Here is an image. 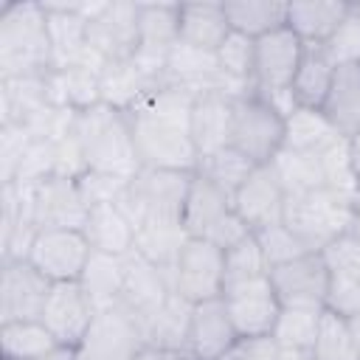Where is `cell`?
I'll return each instance as SVG.
<instances>
[{
    "instance_id": "obj_28",
    "label": "cell",
    "mask_w": 360,
    "mask_h": 360,
    "mask_svg": "<svg viewBox=\"0 0 360 360\" xmlns=\"http://www.w3.org/2000/svg\"><path fill=\"white\" fill-rule=\"evenodd\" d=\"M332 79H335L332 59L323 53L321 45H307L304 59L298 65V73L290 84V96H292L295 107L321 110L323 101H326V93L332 87Z\"/></svg>"
},
{
    "instance_id": "obj_39",
    "label": "cell",
    "mask_w": 360,
    "mask_h": 360,
    "mask_svg": "<svg viewBox=\"0 0 360 360\" xmlns=\"http://www.w3.org/2000/svg\"><path fill=\"white\" fill-rule=\"evenodd\" d=\"M309 360H360L357 338L352 335L349 323L332 309H323L318 338L309 349Z\"/></svg>"
},
{
    "instance_id": "obj_21",
    "label": "cell",
    "mask_w": 360,
    "mask_h": 360,
    "mask_svg": "<svg viewBox=\"0 0 360 360\" xmlns=\"http://www.w3.org/2000/svg\"><path fill=\"white\" fill-rule=\"evenodd\" d=\"M233 101H236V96H231L225 90H200L194 96L191 115H188V135L194 141L200 160L231 146Z\"/></svg>"
},
{
    "instance_id": "obj_40",
    "label": "cell",
    "mask_w": 360,
    "mask_h": 360,
    "mask_svg": "<svg viewBox=\"0 0 360 360\" xmlns=\"http://www.w3.org/2000/svg\"><path fill=\"white\" fill-rule=\"evenodd\" d=\"M253 169H256V163H253L250 158H245V155H242L239 149H233V146H225V149H219V152L202 158L200 166H197V172L205 174L208 180H214L219 188H225V191L231 194V200H233V194L239 191V186L250 177Z\"/></svg>"
},
{
    "instance_id": "obj_3",
    "label": "cell",
    "mask_w": 360,
    "mask_h": 360,
    "mask_svg": "<svg viewBox=\"0 0 360 360\" xmlns=\"http://www.w3.org/2000/svg\"><path fill=\"white\" fill-rule=\"evenodd\" d=\"M53 48L42 3H6L0 8V79L45 76Z\"/></svg>"
},
{
    "instance_id": "obj_34",
    "label": "cell",
    "mask_w": 360,
    "mask_h": 360,
    "mask_svg": "<svg viewBox=\"0 0 360 360\" xmlns=\"http://www.w3.org/2000/svg\"><path fill=\"white\" fill-rule=\"evenodd\" d=\"M56 346H59L56 338L42 326V321L0 323V354H3V360H42Z\"/></svg>"
},
{
    "instance_id": "obj_10",
    "label": "cell",
    "mask_w": 360,
    "mask_h": 360,
    "mask_svg": "<svg viewBox=\"0 0 360 360\" xmlns=\"http://www.w3.org/2000/svg\"><path fill=\"white\" fill-rule=\"evenodd\" d=\"M222 287H225L222 250L208 239L188 236L172 267V290L188 304H202L222 298Z\"/></svg>"
},
{
    "instance_id": "obj_48",
    "label": "cell",
    "mask_w": 360,
    "mask_h": 360,
    "mask_svg": "<svg viewBox=\"0 0 360 360\" xmlns=\"http://www.w3.org/2000/svg\"><path fill=\"white\" fill-rule=\"evenodd\" d=\"M346 149H349V163H352V172H354V180L360 186V132L346 138Z\"/></svg>"
},
{
    "instance_id": "obj_44",
    "label": "cell",
    "mask_w": 360,
    "mask_h": 360,
    "mask_svg": "<svg viewBox=\"0 0 360 360\" xmlns=\"http://www.w3.org/2000/svg\"><path fill=\"white\" fill-rule=\"evenodd\" d=\"M129 180H132V177H129ZM129 180H127V177H118V174L84 169V172L76 177V186H79V191H82L87 208H96V205H110V202H115Z\"/></svg>"
},
{
    "instance_id": "obj_14",
    "label": "cell",
    "mask_w": 360,
    "mask_h": 360,
    "mask_svg": "<svg viewBox=\"0 0 360 360\" xmlns=\"http://www.w3.org/2000/svg\"><path fill=\"white\" fill-rule=\"evenodd\" d=\"M48 281L28 259H3L0 267V323L39 321L48 292Z\"/></svg>"
},
{
    "instance_id": "obj_23",
    "label": "cell",
    "mask_w": 360,
    "mask_h": 360,
    "mask_svg": "<svg viewBox=\"0 0 360 360\" xmlns=\"http://www.w3.org/2000/svg\"><path fill=\"white\" fill-rule=\"evenodd\" d=\"M48 73L45 76H22V79H0V112L3 124L28 127L53 104L48 98Z\"/></svg>"
},
{
    "instance_id": "obj_1",
    "label": "cell",
    "mask_w": 360,
    "mask_h": 360,
    "mask_svg": "<svg viewBox=\"0 0 360 360\" xmlns=\"http://www.w3.org/2000/svg\"><path fill=\"white\" fill-rule=\"evenodd\" d=\"M194 96V90L163 79L127 110L141 169L197 172L200 155L188 135Z\"/></svg>"
},
{
    "instance_id": "obj_38",
    "label": "cell",
    "mask_w": 360,
    "mask_h": 360,
    "mask_svg": "<svg viewBox=\"0 0 360 360\" xmlns=\"http://www.w3.org/2000/svg\"><path fill=\"white\" fill-rule=\"evenodd\" d=\"M222 270H225V287H239L256 278H264L270 273V264L264 259V250L256 239V233H248L242 242H236L233 248L222 250Z\"/></svg>"
},
{
    "instance_id": "obj_35",
    "label": "cell",
    "mask_w": 360,
    "mask_h": 360,
    "mask_svg": "<svg viewBox=\"0 0 360 360\" xmlns=\"http://www.w3.org/2000/svg\"><path fill=\"white\" fill-rule=\"evenodd\" d=\"M273 169L284 186V194H307L315 188L326 186V172H323V155L312 152H295V149H281L273 160Z\"/></svg>"
},
{
    "instance_id": "obj_18",
    "label": "cell",
    "mask_w": 360,
    "mask_h": 360,
    "mask_svg": "<svg viewBox=\"0 0 360 360\" xmlns=\"http://www.w3.org/2000/svg\"><path fill=\"white\" fill-rule=\"evenodd\" d=\"M121 304L138 315L141 323H146L152 315L160 312V307L169 301L172 290V276L160 267H155L149 259H143L138 250H129L121 256Z\"/></svg>"
},
{
    "instance_id": "obj_11",
    "label": "cell",
    "mask_w": 360,
    "mask_h": 360,
    "mask_svg": "<svg viewBox=\"0 0 360 360\" xmlns=\"http://www.w3.org/2000/svg\"><path fill=\"white\" fill-rule=\"evenodd\" d=\"M93 256L90 242L79 228H51L39 231L28 248V262L53 284L79 281Z\"/></svg>"
},
{
    "instance_id": "obj_42",
    "label": "cell",
    "mask_w": 360,
    "mask_h": 360,
    "mask_svg": "<svg viewBox=\"0 0 360 360\" xmlns=\"http://www.w3.org/2000/svg\"><path fill=\"white\" fill-rule=\"evenodd\" d=\"M321 48L332 59L335 68L360 65V11H357V6H349V14L340 20L335 34Z\"/></svg>"
},
{
    "instance_id": "obj_7",
    "label": "cell",
    "mask_w": 360,
    "mask_h": 360,
    "mask_svg": "<svg viewBox=\"0 0 360 360\" xmlns=\"http://www.w3.org/2000/svg\"><path fill=\"white\" fill-rule=\"evenodd\" d=\"M146 349L143 323L124 304L96 312V321L76 349V360H141Z\"/></svg>"
},
{
    "instance_id": "obj_9",
    "label": "cell",
    "mask_w": 360,
    "mask_h": 360,
    "mask_svg": "<svg viewBox=\"0 0 360 360\" xmlns=\"http://www.w3.org/2000/svg\"><path fill=\"white\" fill-rule=\"evenodd\" d=\"M270 284L281 309H326L332 292V267L323 253H304L270 267Z\"/></svg>"
},
{
    "instance_id": "obj_25",
    "label": "cell",
    "mask_w": 360,
    "mask_h": 360,
    "mask_svg": "<svg viewBox=\"0 0 360 360\" xmlns=\"http://www.w3.org/2000/svg\"><path fill=\"white\" fill-rule=\"evenodd\" d=\"M231 34L222 3H180V42L197 51L217 53Z\"/></svg>"
},
{
    "instance_id": "obj_45",
    "label": "cell",
    "mask_w": 360,
    "mask_h": 360,
    "mask_svg": "<svg viewBox=\"0 0 360 360\" xmlns=\"http://www.w3.org/2000/svg\"><path fill=\"white\" fill-rule=\"evenodd\" d=\"M28 143H31V129L28 127H14V124L0 127V180L3 183L14 180Z\"/></svg>"
},
{
    "instance_id": "obj_50",
    "label": "cell",
    "mask_w": 360,
    "mask_h": 360,
    "mask_svg": "<svg viewBox=\"0 0 360 360\" xmlns=\"http://www.w3.org/2000/svg\"><path fill=\"white\" fill-rule=\"evenodd\" d=\"M278 360H309V352H295V349H281Z\"/></svg>"
},
{
    "instance_id": "obj_8",
    "label": "cell",
    "mask_w": 360,
    "mask_h": 360,
    "mask_svg": "<svg viewBox=\"0 0 360 360\" xmlns=\"http://www.w3.org/2000/svg\"><path fill=\"white\" fill-rule=\"evenodd\" d=\"M20 188H22L25 217L31 219V225L37 231H51V228H79L82 231L90 208L76 186V177L53 174L42 183L20 186Z\"/></svg>"
},
{
    "instance_id": "obj_30",
    "label": "cell",
    "mask_w": 360,
    "mask_h": 360,
    "mask_svg": "<svg viewBox=\"0 0 360 360\" xmlns=\"http://www.w3.org/2000/svg\"><path fill=\"white\" fill-rule=\"evenodd\" d=\"M191 307L186 298L177 292L169 295V301L160 307L158 315H152L143 323L146 346L152 349H166V352H186V338H188V321H191Z\"/></svg>"
},
{
    "instance_id": "obj_19",
    "label": "cell",
    "mask_w": 360,
    "mask_h": 360,
    "mask_svg": "<svg viewBox=\"0 0 360 360\" xmlns=\"http://www.w3.org/2000/svg\"><path fill=\"white\" fill-rule=\"evenodd\" d=\"M284 202H287V194H284V186H281L273 163L256 166L231 200L233 211L245 219V225L253 233H259L270 225H278L284 219Z\"/></svg>"
},
{
    "instance_id": "obj_13",
    "label": "cell",
    "mask_w": 360,
    "mask_h": 360,
    "mask_svg": "<svg viewBox=\"0 0 360 360\" xmlns=\"http://www.w3.org/2000/svg\"><path fill=\"white\" fill-rule=\"evenodd\" d=\"M180 42V3H141L138 51L132 62L152 79H163L169 53Z\"/></svg>"
},
{
    "instance_id": "obj_17",
    "label": "cell",
    "mask_w": 360,
    "mask_h": 360,
    "mask_svg": "<svg viewBox=\"0 0 360 360\" xmlns=\"http://www.w3.org/2000/svg\"><path fill=\"white\" fill-rule=\"evenodd\" d=\"M222 301L239 338L273 335L276 321L281 315V301L270 284V276L239 284V287H228L222 292Z\"/></svg>"
},
{
    "instance_id": "obj_22",
    "label": "cell",
    "mask_w": 360,
    "mask_h": 360,
    "mask_svg": "<svg viewBox=\"0 0 360 360\" xmlns=\"http://www.w3.org/2000/svg\"><path fill=\"white\" fill-rule=\"evenodd\" d=\"M231 208H233L231 194L225 188H219L214 180H208L205 174L194 172L188 191H186V200H183V214H180L183 231L188 236L205 239V233L214 228V222L219 217H225Z\"/></svg>"
},
{
    "instance_id": "obj_15",
    "label": "cell",
    "mask_w": 360,
    "mask_h": 360,
    "mask_svg": "<svg viewBox=\"0 0 360 360\" xmlns=\"http://www.w3.org/2000/svg\"><path fill=\"white\" fill-rule=\"evenodd\" d=\"M307 45L284 25L256 39V62H253V90L259 96L287 93L298 65L304 59Z\"/></svg>"
},
{
    "instance_id": "obj_24",
    "label": "cell",
    "mask_w": 360,
    "mask_h": 360,
    "mask_svg": "<svg viewBox=\"0 0 360 360\" xmlns=\"http://www.w3.org/2000/svg\"><path fill=\"white\" fill-rule=\"evenodd\" d=\"M352 3L338 0H295L287 3V28L304 42V45H323L340 20L349 14Z\"/></svg>"
},
{
    "instance_id": "obj_2",
    "label": "cell",
    "mask_w": 360,
    "mask_h": 360,
    "mask_svg": "<svg viewBox=\"0 0 360 360\" xmlns=\"http://www.w3.org/2000/svg\"><path fill=\"white\" fill-rule=\"evenodd\" d=\"M76 143L82 152V160L93 172H107L118 177H135L141 172L132 127L124 110L112 104H93L73 118Z\"/></svg>"
},
{
    "instance_id": "obj_29",
    "label": "cell",
    "mask_w": 360,
    "mask_h": 360,
    "mask_svg": "<svg viewBox=\"0 0 360 360\" xmlns=\"http://www.w3.org/2000/svg\"><path fill=\"white\" fill-rule=\"evenodd\" d=\"M284 121H287V129H284V149L323 155V152L332 149L338 141H343V138L338 135V129L326 121V115H323L321 110L295 107Z\"/></svg>"
},
{
    "instance_id": "obj_20",
    "label": "cell",
    "mask_w": 360,
    "mask_h": 360,
    "mask_svg": "<svg viewBox=\"0 0 360 360\" xmlns=\"http://www.w3.org/2000/svg\"><path fill=\"white\" fill-rule=\"evenodd\" d=\"M236 343H239V335L231 323V315L222 298L191 307L188 338H186L188 360H225Z\"/></svg>"
},
{
    "instance_id": "obj_36",
    "label": "cell",
    "mask_w": 360,
    "mask_h": 360,
    "mask_svg": "<svg viewBox=\"0 0 360 360\" xmlns=\"http://www.w3.org/2000/svg\"><path fill=\"white\" fill-rule=\"evenodd\" d=\"M186 239H188V233L183 231L180 222H149L135 231V250L143 259H149L155 267H160L172 276V267H174Z\"/></svg>"
},
{
    "instance_id": "obj_4",
    "label": "cell",
    "mask_w": 360,
    "mask_h": 360,
    "mask_svg": "<svg viewBox=\"0 0 360 360\" xmlns=\"http://www.w3.org/2000/svg\"><path fill=\"white\" fill-rule=\"evenodd\" d=\"M312 253H323L335 239L352 231L354 222V197L340 194L329 186L292 194L284 202V219H281Z\"/></svg>"
},
{
    "instance_id": "obj_16",
    "label": "cell",
    "mask_w": 360,
    "mask_h": 360,
    "mask_svg": "<svg viewBox=\"0 0 360 360\" xmlns=\"http://www.w3.org/2000/svg\"><path fill=\"white\" fill-rule=\"evenodd\" d=\"M96 304L79 281H59L51 287L39 321L56 338V343L79 349L96 321Z\"/></svg>"
},
{
    "instance_id": "obj_37",
    "label": "cell",
    "mask_w": 360,
    "mask_h": 360,
    "mask_svg": "<svg viewBox=\"0 0 360 360\" xmlns=\"http://www.w3.org/2000/svg\"><path fill=\"white\" fill-rule=\"evenodd\" d=\"M121 256H107V253H96L90 256L79 284L84 287V292L90 295V301L96 304V309H107L121 304Z\"/></svg>"
},
{
    "instance_id": "obj_41",
    "label": "cell",
    "mask_w": 360,
    "mask_h": 360,
    "mask_svg": "<svg viewBox=\"0 0 360 360\" xmlns=\"http://www.w3.org/2000/svg\"><path fill=\"white\" fill-rule=\"evenodd\" d=\"M321 318H323V309H281L273 338L281 349L309 352L318 338Z\"/></svg>"
},
{
    "instance_id": "obj_33",
    "label": "cell",
    "mask_w": 360,
    "mask_h": 360,
    "mask_svg": "<svg viewBox=\"0 0 360 360\" xmlns=\"http://www.w3.org/2000/svg\"><path fill=\"white\" fill-rule=\"evenodd\" d=\"M158 82H163V79L146 76L132 59H127V62H107L101 68V101L127 112Z\"/></svg>"
},
{
    "instance_id": "obj_43",
    "label": "cell",
    "mask_w": 360,
    "mask_h": 360,
    "mask_svg": "<svg viewBox=\"0 0 360 360\" xmlns=\"http://www.w3.org/2000/svg\"><path fill=\"white\" fill-rule=\"evenodd\" d=\"M256 239H259V245H262L264 259H267L270 267L284 264V262H292V259H298V256H304V253H312V250H307V245H304L284 222L259 231Z\"/></svg>"
},
{
    "instance_id": "obj_46",
    "label": "cell",
    "mask_w": 360,
    "mask_h": 360,
    "mask_svg": "<svg viewBox=\"0 0 360 360\" xmlns=\"http://www.w3.org/2000/svg\"><path fill=\"white\" fill-rule=\"evenodd\" d=\"M248 233H253L248 225H245V219L231 208L225 217H219L217 222H214V228L205 233V239L208 242H214L219 250H228V248H233L236 242H242Z\"/></svg>"
},
{
    "instance_id": "obj_12",
    "label": "cell",
    "mask_w": 360,
    "mask_h": 360,
    "mask_svg": "<svg viewBox=\"0 0 360 360\" xmlns=\"http://www.w3.org/2000/svg\"><path fill=\"white\" fill-rule=\"evenodd\" d=\"M138 14L141 3H101L98 11L87 20V48L104 65L132 59L138 51Z\"/></svg>"
},
{
    "instance_id": "obj_26",
    "label": "cell",
    "mask_w": 360,
    "mask_h": 360,
    "mask_svg": "<svg viewBox=\"0 0 360 360\" xmlns=\"http://www.w3.org/2000/svg\"><path fill=\"white\" fill-rule=\"evenodd\" d=\"M321 112L340 138H352L360 132V65L335 68V79Z\"/></svg>"
},
{
    "instance_id": "obj_32",
    "label": "cell",
    "mask_w": 360,
    "mask_h": 360,
    "mask_svg": "<svg viewBox=\"0 0 360 360\" xmlns=\"http://www.w3.org/2000/svg\"><path fill=\"white\" fill-rule=\"evenodd\" d=\"M231 31H239L250 39H259L270 31H278L287 25V3L276 0H231L222 3Z\"/></svg>"
},
{
    "instance_id": "obj_47",
    "label": "cell",
    "mask_w": 360,
    "mask_h": 360,
    "mask_svg": "<svg viewBox=\"0 0 360 360\" xmlns=\"http://www.w3.org/2000/svg\"><path fill=\"white\" fill-rule=\"evenodd\" d=\"M281 346L276 343L273 335H262V338H239V343L231 349V354L225 360H278Z\"/></svg>"
},
{
    "instance_id": "obj_5",
    "label": "cell",
    "mask_w": 360,
    "mask_h": 360,
    "mask_svg": "<svg viewBox=\"0 0 360 360\" xmlns=\"http://www.w3.org/2000/svg\"><path fill=\"white\" fill-rule=\"evenodd\" d=\"M194 172H166V169H141L121 191L115 205L132 222L143 228L149 222H180L183 200ZM183 225V222H180Z\"/></svg>"
},
{
    "instance_id": "obj_6",
    "label": "cell",
    "mask_w": 360,
    "mask_h": 360,
    "mask_svg": "<svg viewBox=\"0 0 360 360\" xmlns=\"http://www.w3.org/2000/svg\"><path fill=\"white\" fill-rule=\"evenodd\" d=\"M284 115L262 98L256 90L242 93L233 101V121H231V146L250 158L256 166L273 163L276 155L284 149Z\"/></svg>"
},
{
    "instance_id": "obj_27",
    "label": "cell",
    "mask_w": 360,
    "mask_h": 360,
    "mask_svg": "<svg viewBox=\"0 0 360 360\" xmlns=\"http://www.w3.org/2000/svg\"><path fill=\"white\" fill-rule=\"evenodd\" d=\"M82 233L96 253L127 256L129 250H135V228L115 202L90 208Z\"/></svg>"
},
{
    "instance_id": "obj_49",
    "label": "cell",
    "mask_w": 360,
    "mask_h": 360,
    "mask_svg": "<svg viewBox=\"0 0 360 360\" xmlns=\"http://www.w3.org/2000/svg\"><path fill=\"white\" fill-rule=\"evenodd\" d=\"M141 360H188V354H186V352H166V349H152V346H146L143 354H141Z\"/></svg>"
},
{
    "instance_id": "obj_31",
    "label": "cell",
    "mask_w": 360,
    "mask_h": 360,
    "mask_svg": "<svg viewBox=\"0 0 360 360\" xmlns=\"http://www.w3.org/2000/svg\"><path fill=\"white\" fill-rule=\"evenodd\" d=\"M217 68L233 96L253 93V62H256V39L231 31L225 42L217 48Z\"/></svg>"
}]
</instances>
